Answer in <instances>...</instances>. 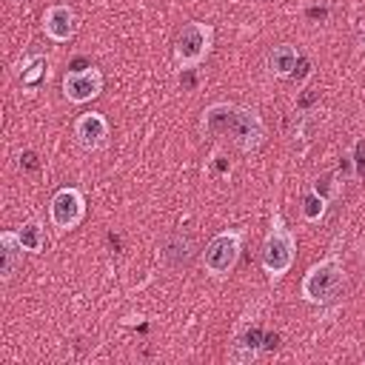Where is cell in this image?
Returning a JSON list of instances; mask_svg holds the SVG:
<instances>
[{
    "label": "cell",
    "mask_w": 365,
    "mask_h": 365,
    "mask_svg": "<svg viewBox=\"0 0 365 365\" xmlns=\"http://www.w3.org/2000/svg\"><path fill=\"white\" fill-rule=\"evenodd\" d=\"M294 257H297V237L277 211L271 217V231L262 242V268L271 279H279L294 265Z\"/></svg>",
    "instance_id": "obj_1"
},
{
    "label": "cell",
    "mask_w": 365,
    "mask_h": 365,
    "mask_svg": "<svg viewBox=\"0 0 365 365\" xmlns=\"http://www.w3.org/2000/svg\"><path fill=\"white\" fill-rule=\"evenodd\" d=\"M242 240L245 234L240 228H231V231H220L202 251V262H205V271L217 279L228 277V271L237 265L240 259V251H242Z\"/></svg>",
    "instance_id": "obj_2"
},
{
    "label": "cell",
    "mask_w": 365,
    "mask_h": 365,
    "mask_svg": "<svg viewBox=\"0 0 365 365\" xmlns=\"http://www.w3.org/2000/svg\"><path fill=\"white\" fill-rule=\"evenodd\" d=\"M211 40H214V29L208 23H188L174 46V63L180 68H197L208 51H211Z\"/></svg>",
    "instance_id": "obj_3"
},
{
    "label": "cell",
    "mask_w": 365,
    "mask_h": 365,
    "mask_svg": "<svg viewBox=\"0 0 365 365\" xmlns=\"http://www.w3.org/2000/svg\"><path fill=\"white\" fill-rule=\"evenodd\" d=\"M342 282V265L336 257H328L322 262H317L314 268H308V274L302 277V299L305 302H325Z\"/></svg>",
    "instance_id": "obj_4"
},
{
    "label": "cell",
    "mask_w": 365,
    "mask_h": 365,
    "mask_svg": "<svg viewBox=\"0 0 365 365\" xmlns=\"http://www.w3.org/2000/svg\"><path fill=\"white\" fill-rule=\"evenodd\" d=\"M237 148L242 151H257L265 143V123L254 108H234L228 131H225Z\"/></svg>",
    "instance_id": "obj_5"
},
{
    "label": "cell",
    "mask_w": 365,
    "mask_h": 365,
    "mask_svg": "<svg viewBox=\"0 0 365 365\" xmlns=\"http://www.w3.org/2000/svg\"><path fill=\"white\" fill-rule=\"evenodd\" d=\"M86 214V200L77 188H60L54 197H51V205H48V217L57 228H74Z\"/></svg>",
    "instance_id": "obj_6"
},
{
    "label": "cell",
    "mask_w": 365,
    "mask_h": 365,
    "mask_svg": "<svg viewBox=\"0 0 365 365\" xmlns=\"http://www.w3.org/2000/svg\"><path fill=\"white\" fill-rule=\"evenodd\" d=\"M103 91V74L88 66L83 71H68L63 77V94L71 100V103H88L94 100L97 94Z\"/></svg>",
    "instance_id": "obj_7"
},
{
    "label": "cell",
    "mask_w": 365,
    "mask_h": 365,
    "mask_svg": "<svg viewBox=\"0 0 365 365\" xmlns=\"http://www.w3.org/2000/svg\"><path fill=\"white\" fill-rule=\"evenodd\" d=\"M74 137L83 148H100L106 145V137H108V123L103 114L97 111H86L74 120Z\"/></svg>",
    "instance_id": "obj_8"
},
{
    "label": "cell",
    "mask_w": 365,
    "mask_h": 365,
    "mask_svg": "<svg viewBox=\"0 0 365 365\" xmlns=\"http://www.w3.org/2000/svg\"><path fill=\"white\" fill-rule=\"evenodd\" d=\"M43 31L54 43H66L74 34V11L68 6H48L43 14Z\"/></svg>",
    "instance_id": "obj_9"
},
{
    "label": "cell",
    "mask_w": 365,
    "mask_h": 365,
    "mask_svg": "<svg viewBox=\"0 0 365 365\" xmlns=\"http://www.w3.org/2000/svg\"><path fill=\"white\" fill-rule=\"evenodd\" d=\"M23 251H26V248L20 245L17 231H3V234H0V257H3L0 277H3V282H9V279L14 277V271H17V265H20V254H23Z\"/></svg>",
    "instance_id": "obj_10"
},
{
    "label": "cell",
    "mask_w": 365,
    "mask_h": 365,
    "mask_svg": "<svg viewBox=\"0 0 365 365\" xmlns=\"http://www.w3.org/2000/svg\"><path fill=\"white\" fill-rule=\"evenodd\" d=\"M234 108L237 106H231V103H214V106H208L202 111V120H200L202 131L205 134H222V131H228V123H231Z\"/></svg>",
    "instance_id": "obj_11"
},
{
    "label": "cell",
    "mask_w": 365,
    "mask_h": 365,
    "mask_svg": "<svg viewBox=\"0 0 365 365\" xmlns=\"http://www.w3.org/2000/svg\"><path fill=\"white\" fill-rule=\"evenodd\" d=\"M191 257H194V242H191V237H185V234H174V237L165 242V248H163V259H165L171 268L188 265Z\"/></svg>",
    "instance_id": "obj_12"
},
{
    "label": "cell",
    "mask_w": 365,
    "mask_h": 365,
    "mask_svg": "<svg viewBox=\"0 0 365 365\" xmlns=\"http://www.w3.org/2000/svg\"><path fill=\"white\" fill-rule=\"evenodd\" d=\"M297 63H299V54H297V48L288 46V43L277 46V48L271 51V57H268V68H271L274 77H288V74H294Z\"/></svg>",
    "instance_id": "obj_13"
},
{
    "label": "cell",
    "mask_w": 365,
    "mask_h": 365,
    "mask_svg": "<svg viewBox=\"0 0 365 365\" xmlns=\"http://www.w3.org/2000/svg\"><path fill=\"white\" fill-rule=\"evenodd\" d=\"M325 205H328V200H325L322 194H317L314 188L302 194V217H305L308 222H319V220L325 217Z\"/></svg>",
    "instance_id": "obj_14"
},
{
    "label": "cell",
    "mask_w": 365,
    "mask_h": 365,
    "mask_svg": "<svg viewBox=\"0 0 365 365\" xmlns=\"http://www.w3.org/2000/svg\"><path fill=\"white\" fill-rule=\"evenodd\" d=\"M17 237H20V245H23L26 251H40L43 242H46L40 222H23V225L17 228Z\"/></svg>",
    "instance_id": "obj_15"
},
{
    "label": "cell",
    "mask_w": 365,
    "mask_h": 365,
    "mask_svg": "<svg viewBox=\"0 0 365 365\" xmlns=\"http://www.w3.org/2000/svg\"><path fill=\"white\" fill-rule=\"evenodd\" d=\"M43 71H46V60H43V57H34V63H31V66H26L20 77H23V83H26V86H34V83L43 77Z\"/></svg>",
    "instance_id": "obj_16"
},
{
    "label": "cell",
    "mask_w": 365,
    "mask_h": 365,
    "mask_svg": "<svg viewBox=\"0 0 365 365\" xmlns=\"http://www.w3.org/2000/svg\"><path fill=\"white\" fill-rule=\"evenodd\" d=\"M314 191H317V194H322L325 200H331V197L336 194V182H334V174H325L322 180H317V182H314Z\"/></svg>",
    "instance_id": "obj_17"
},
{
    "label": "cell",
    "mask_w": 365,
    "mask_h": 365,
    "mask_svg": "<svg viewBox=\"0 0 365 365\" xmlns=\"http://www.w3.org/2000/svg\"><path fill=\"white\" fill-rule=\"evenodd\" d=\"M354 177H365V140L354 145Z\"/></svg>",
    "instance_id": "obj_18"
},
{
    "label": "cell",
    "mask_w": 365,
    "mask_h": 365,
    "mask_svg": "<svg viewBox=\"0 0 365 365\" xmlns=\"http://www.w3.org/2000/svg\"><path fill=\"white\" fill-rule=\"evenodd\" d=\"M279 345V334H265L262 336V351H274Z\"/></svg>",
    "instance_id": "obj_19"
},
{
    "label": "cell",
    "mask_w": 365,
    "mask_h": 365,
    "mask_svg": "<svg viewBox=\"0 0 365 365\" xmlns=\"http://www.w3.org/2000/svg\"><path fill=\"white\" fill-rule=\"evenodd\" d=\"M23 160H26V168H34V165H37V160H34V154H31V151H26V154H23Z\"/></svg>",
    "instance_id": "obj_20"
}]
</instances>
